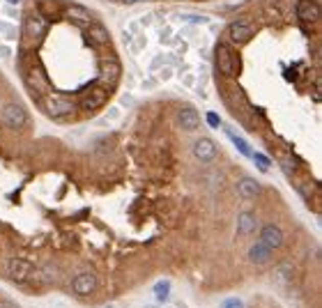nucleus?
I'll return each mask as SVG.
<instances>
[{
    "mask_svg": "<svg viewBox=\"0 0 322 308\" xmlns=\"http://www.w3.org/2000/svg\"><path fill=\"white\" fill-rule=\"evenodd\" d=\"M292 278H294V267L290 265V262H281V265H276L274 280L281 285V288H288V285L292 283Z\"/></svg>",
    "mask_w": 322,
    "mask_h": 308,
    "instance_id": "obj_17",
    "label": "nucleus"
},
{
    "mask_svg": "<svg viewBox=\"0 0 322 308\" xmlns=\"http://www.w3.org/2000/svg\"><path fill=\"white\" fill-rule=\"evenodd\" d=\"M237 196L242 198V200H253V198L260 196V184H258L253 177H242L237 182Z\"/></svg>",
    "mask_w": 322,
    "mask_h": 308,
    "instance_id": "obj_13",
    "label": "nucleus"
},
{
    "mask_svg": "<svg viewBox=\"0 0 322 308\" xmlns=\"http://www.w3.org/2000/svg\"><path fill=\"white\" fill-rule=\"evenodd\" d=\"M260 242L265 244L267 248L276 251V248L283 246V230H281L279 225H274V223L262 225V228H260Z\"/></svg>",
    "mask_w": 322,
    "mask_h": 308,
    "instance_id": "obj_10",
    "label": "nucleus"
},
{
    "mask_svg": "<svg viewBox=\"0 0 322 308\" xmlns=\"http://www.w3.org/2000/svg\"><path fill=\"white\" fill-rule=\"evenodd\" d=\"M258 228V216L253 211H239L237 214V234L239 237H248Z\"/></svg>",
    "mask_w": 322,
    "mask_h": 308,
    "instance_id": "obj_12",
    "label": "nucleus"
},
{
    "mask_svg": "<svg viewBox=\"0 0 322 308\" xmlns=\"http://www.w3.org/2000/svg\"><path fill=\"white\" fill-rule=\"evenodd\" d=\"M228 136H230V140H233V145L237 147V150L242 152L244 156H251V154H253V152H251V147H248V143L244 140L242 136H237V133H233V131H228Z\"/></svg>",
    "mask_w": 322,
    "mask_h": 308,
    "instance_id": "obj_22",
    "label": "nucleus"
},
{
    "mask_svg": "<svg viewBox=\"0 0 322 308\" xmlns=\"http://www.w3.org/2000/svg\"><path fill=\"white\" fill-rule=\"evenodd\" d=\"M177 124H179V129H184V131H196V129L200 127V115H198L196 108L184 106V108L177 113Z\"/></svg>",
    "mask_w": 322,
    "mask_h": 308,
    "instance_id": "obj_11",
    "label": "nucleus"
},
{
    "mask_svg": "<svg viewBox=\"0 0 322 308\" xmlns=\"http://www.w3.org/2000/svg\"><path fill=\"white\" fill-rule=\"evenodd\" d=\"M145 308H156V306H145Z\"/></svg>",
    "mask_w": 322,
    "mask_h": 308,
    "instance_id": "obj_34",
    "label": "nucleus"
},
{
    "mask_svg": "<svg viewBox=\"0 0 322 308\" xmlns=\"http://www.w3.org/2000/svg\"><path fill=\"white\" fill-rule=\"evenodd\" d=\"M283 170H285V173H292V170H294V163H292V161H290V156H285V159H283Z\"/></svg>",
    "mask_w": 322,
    "mask_h": 308,
    "instance_id": "obj_31",
    "label": "nucleus"
},
{
    "mask_svg": "<svg viewBox=\"0 0 322 308\" xmlns=\"http://www.w3.org/2000/svg\"><path fill=\"white\" fill-rule=\"evenodd\" d=\"M101 78L108 83V87L115 85V81L120 78V62L115 58L104 60V64H101Z\"/></svg>",
    "mask_w": 322,
    "mask_h": 308,
    "instance_id": "obj_16",
    "label": "nucleus"
},
{
    "mask_svg": "<svg viewBox=\"0 0 322 308\" xmlns=\"http://www.w3.org/2000/svg\"><path fill=\"white\" fill-rule=\"evenodd\" d=\"M108 94H110V87H108V85H97V87H92V90L81 99V108L87 110V113H92V110L101 108V106L106 104Z\"/></svg>",
    "mask_w": 322,
    "mask_h": 308,
    "instance_id": "obj_8",
    "label": "nucleus"
},
{
    "mask_svg": "<svg viewBox=\"0 0 322 308\" xmlns=\"http://www.w3.org/2000/svg\"><path fill=\"white\" fill-rule=\"evenodd\" d=\"M191 154L198 163H212L219 154V150H216V143L212 138H198L191 145Z\"/></svg>",
    "mask_w": 322,
    "mask_h": 308,
    "instance_id": "obj_6",
    "label": "nucleus"
},
{
    "mask_svg": "<svg viewBox=\"0 0 322 308\" xmlns=\"http://www.w3.org/2000/svg\"><path fill=\"white\" fill-rule=\"evenodd\" d=\"M207 124H210L212 129H219L221 127V117L216 113H207Z\"/></svg>",
    "mask_w": 322,
    "mask_h": 308,
    "instance_id": "obj_27",
    "label": "nucleus"
},
{
    "mask_svg": "<svg viewBox=\"0 0 322 308\" xmlns=\"http://www.w3.org/2000/svg\"><path fill=\"white\" fill-rule=\"evenodd\" d=\"M214 58H216V67H219V72L223 74V76H235V72H237L239 62H237L235 53L228 49V46H225V44H219V46H216Z\"/></svg>",
    "mask_w": 322,
    "mask_h": 308,
    "instance_id": "obj_5",
    "label": "nucleus"
},
{
    "mask_svg": "<svg viewBox=\"0 0 322 308\" xmlns=\"http://www.w3.org/2000/svg\"><path fill=\"white\" fill-rule=\"evenodd\" d=\"M0 32H5V37H7V39L9 41H14V39H16V37H18V32H16V28H14L12 26V23H0Z\"/></svg>",
    "mask_w": 322,
    "mask_h": 308,
    "instance_id": "obj_24",
    "label": "nucleus"
},
{
    "mask_svg": "<svg viewBox=\"0 0 322 308\" xmlns=\"http://www.w3.org/2000/svg\"><path fill=\"white\" fill-rule=\"evenodd\" d=\"M0 120L9 129H23L28 124V110L16 101H7L0 108Z\"/></svg>",
    "mask_w": 322,
    "mask_h": 308,
    "instance_id": "obj_2",
    "label": "nucleus"
},
{
    "mask_svg": "<svg viewBox=\"0 0 322 308\" xmlns=\"http://www.w3.org/2000/svg\"><path fill=\"white\" fill-rule=\"evenodd\" d=\"M0 308H18L16 303H12V301H0Z\"/></svg>",
    "mask_w": 322,
    "mask_h": 308,
    "instance_id": "obj_32",
    "label": "nucleus"
},
{
    "mask_svg": "<svg viewBox=\"0 0 322 308\" xmlns=\"http://www.w3.org/2000/svg\"><path fill=\"white\" fill-rule=\"evenodd\" d=\"M251 156H253V161L258 163V168L260 170H269V159H267L262 152H256V154H251Z\"/></svg>",
    "mask_w": 322,
    "mask_h": 308,
    "instance_id": "obj_25",
    "label": "nucleus"
},
{
    "mask_svg": "<svg viewBox=\"0 0 322 308\" xmlns=\"http://www.w3.org/2000/svg\"><path fill=\"white\" fill-rule=\"evenodd\" d=\"M118 117H120V108L118 106H113V108L106 113V120H118Z\"/></svg>",
    "mask_w": 322,
    "mask_h": 308,
    "instance_id": "obj_30",
    "label": "nucleus"
},
{
    "mask_svg": "<svg viewBox=\"0 0 322 308\" xmlns=\"http://www.w3.org/2000/svg\"><path fill=\"white\" fill-rule=\"evenodd\" d=\"M67 16L72 18V21L81 23V26H90V23H92V12L87 7H83V5H69V7H67Z\"/></svg>",
    "mask_w": 322,
    "mask_h": 308,
    "instance_id": "obj_18",
    "label": "nucleus"
},
{
    "mask_svg": "<svg viewBox=\"0 0 322 308\" xmlns=\"http://www.w3.org/2000/svg\"><path fill=\"white\" fill-rule=\"evenodd\" d=\"M271 248H267L262 242H256L251 248H248V260L253 262V265H267V262L271 260Z\"/></svg>",
    "mask_w": 322,
    "mask_h": 308,
    "instance_id": "obj_15",
    "label": "nucleus"
},
{
    "mask_svg": "<svg viewBox=\"0 0 322 308\" xmlns=\"http://www.w3.org/2000/svg\"><path fill=\"white\" fill-rule=\"evenodd\" d=\"M87 35H90V39L95 41V44H99V46H106L108 44V39H110L108 30H106L101 23H95V21L87 26Z\"/></svg>",
    "mask_w": 322,
    "mask_h": 308,
    "instance_id": "obj_20",
    "label": "nucleus"
},
{
    "mask_svg": "<svg viewBox=\"0 0 322 308\" xmlns=\"http://www.w3.org/2000/svg\"><path fill=\"white\" fill-rule=\"evenodd\" d=\"M221 308H244V301L242 299H237V297H230V299H225V301L221 303Z\"/></svg>",
    "mask_w": 322,
    "mask_h": 308,
    "instance_id": "obj_26",
    "label": "nucleus"
},
{
    "mask_svg": "<svg viewBox=\"0 0 322 308\" xmlns=\"http://www.w3.org/2000/svg\"><path fill=\"white\" fill-rule=\"evenodd\" d=\"M9 55H12V49L7 44H0V60H9Z\"/></svg>",
    "mask_w": 322,
    "mask_h": 308,
    "instance_id": "obj_28",
    "label": "nucleus"
},
{
    "mask_svg": "<svg viewBox=\"0 0 322 308\" xmlns=\"http://www.w3.org/2000/svg\"><path fill=\"white\" fill-rule=\"evenodd\" d=\"M152 292H154V297L159 299V301H166L170 294V280H156L154 288H152Z\"/></svg>",
    "mask_w": 322,
    "mask_h": 308,
    "instance_id": "obj_21",
    "label": "nucleus"
},
{
    "mask_svg": "<svg viewBox=\"0 0 322 308\" xmlns=\"http://www.w3.org/2000/svg\"><path fill=\"white\" fill-rule=\"evenodd\" d=\"M21 0H7V5H18Z\"/></svg>",
    "mask_w": 322,
    "mask_h": 308,
    "instance_id": "obj_33",
    "label": "nucleus"
},
{
    "mask_svg": "<svg viewBox=\"0 0 322 308\" xmlns=\"http://www.w3.org/2000/svg\"><path fill=\"white\" fill-rule=\"evenodd\" d=\"M97 288H99V278L92 271H78L72 278V292L76 297H90Z\"/></svg>",
    "mask_w": 322,
    "mask_h": 308,
    "instance_id": "obj_4",
    "label": "nucleus"
},
{
    "mask_svg": "<svg viewBox=\"0 0 322 308\" xmlns=\"http://www.w3.org/2000/svg\"><path fill=\"white\" fill-rule=\"evenodd\" d=\"M297 16L302 18L304 23L317 21V16H320V7H317V3H313V0H299L297 3Z\"/></svg>",
    "mask_w": 322,
    "mask_h": 308,
    "instance_id": "obj_14",
    "label": "nucleus"
},
{
    "mask_svg": "<svg viewBox=\"0 0 322 308\" xmlns=\"http://www.w3.org/2000/svg\"><path fill=\"white\" fill-rule=\"evenodd\" d=\"M23 76H26V83H28V87H30L32 92H35V90H46V87H49V83H46L44 74H41L37 67H32V69H28V72H23Z\"/></svg>",
    "mask_w": 322,
    "mask_h": 308,
    "instance_id": "obj_19",
    "label": "nucleus"
},
{
    "mask_svg": "<svg viewBox=\"0 0 322 308\" xmlns=\"http://www.w3.org/2000/svg\"><path fill=\"white\" fill-rule=\"evenodd\" d=\"M32 274H35L32 262L23 260V257H12V260H7V276L12 280H16V283H26Z\"/></svg>",
    "mask_w": 322,
    "mask_h": 308,
    "instance_id": "obj_7",
    "label": "nucleus"
},
{
    "mask_svg": "<svg viewBox=\"0 0 322 308\" xmlns=\"http://www.w3.org/2000/svg\"><path fill=\"white\" fill-rule=\"evenodd\" d=\"M44 108L51 117L60 120V117H69V115L76 110V106H74L72 99H67V97H62V94H49L44 101Z\"/></svg>",
    "mask_w": 322,
    "mask_h": 308,
    "instance_id": "obj_3",
    "label": "nucleus"
},
{
    "mask_svg": "<svg viewBox=\"0 0 322 308\" xmlns=\"http://www.w3.org/2000/svg\"><path fill=\"white\" fill-rule=\"evenodd\" d=\"M46 32V18L41 12H35L32 9L26 18H23V30H21V39L23 46H32L41 39V35Z\"/></svg>",
    "mask_w": 322,
    "mask_h": 308,
    "instance_id": "obj_1",
    "label": "nucleus"
},
{
    "mask_svg": "<svg viewBox=\"0 0 322 308\" xmlns=\"http://www.w3.org/2000/svg\"><path fill=\"white\" fill-rule=\"evenodd\" d=\"M39 278L44 280V283H53V280H58V269L55 267H41L39 269Z\"/></svg>",
    "mask_w": 322,
    "mask_h": 308,
    "instance_id": "obj_23",
    "label": "nucleus"
},
{
    "mask_svg": "<svg viewBox=\"0 0 322 308\" xmlns=\"http://www.w3.org/2000/svg\"><path fill=\"white\" fill-rule=\"evenodd\" d=\"M251 37H253L251 23L235 21V23H230V26H228V39L233 41V44L242 46V44H246V41H251Z\"/></svg>",
    "mask_w": 322,
    "mask_h": 308,
    "instance_id": "obj_9",
    "label": "nucleus"
},
{
    "mask_svg": "<svg viewBox=\"0 0 322 308\" xmlns=\"http://www.w3.org/2000/svg\"><path fill=\"white\" fill-rule=\"evenodd\" d=\"M170 76H173V69H170V67H164V69L159 72V78H161V81H168Z\"/></svg>",
    "mask_w": 322,
    "mask_h": 308,
    "instance_id": "obj_29",
    "label": "nucleus"
}]
</instances>
